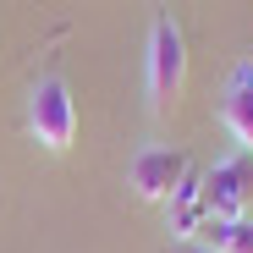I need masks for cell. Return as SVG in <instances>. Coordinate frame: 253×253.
<instances>
[{"instance_id":"cell-5","label":"cell","mask_w":253,"mask_h":253,"mask_svg":"<svg viewBox=\"0 0 253 253\" xmlns=\"http://www.w3.org/2000/svg\"><path fill=\"white\" fill-rule=\"evenodd\" d=\"M209 226V209H204V176L187 165V176L176 182V193L165 198V231H171L176 242H198Z\"/></svg>"},{"instance_id":"cell-7","label":"cell","mask_w":253,"mask_h":253,"mask_svg":"<svg viewBox=\"0 0 253 253\" xmlns=\"http://www.w3.org/2000/svg\"><path fill=\"white\" fill-rule=\"evenodd\" d=\"M204 242L215 253H253V220H209Z\"/></svg>"},{"instance_id":"cell-1","label":"cell","mask_w":253,"mask_h":253,"mask_svg":"<svg viewBox=\"0 0 253 253\" xmlns=\"http://www.w3.org/2000/svg\"><path fill=\"white\" fill-rule=\"evenodd\" d=\"M187 88V33L171 11H160L149 22V50H143V94L149 116H171Z\"/></svg>"},{"instance_id":"cell-8","label":"cell","mask_w":253,"mask_h":253,"mask_svg":"<svg viewBox=\"0 0 253 253\" xmlns=\"http://www.w3.org/2000/svg\"><path fill=\"white\" fill-rule=\"evenodd\" d=\"M176 253H215L209 242H176Z\"/></svg>"},{"instance_id":"cell-4","label":"cell","mask_w":253,"mask_h":253,"mask_svg":"<svg viewBox=\"0 0 253 253\" xmlns=\"http://www.w3.org/2000/svg\"><path fill=\"white\" fill-rule=\"evenodd\" d=\"M182 176H187V154L171 149V143H143L132 160H126V187H132V198H143V204H165Z\"/></svg>"},{"instance_id":"cell-2","label":"cell","mask_w":253,"mask_h":253,"mask_svg":"<svg viewBox=\"0 0 253 253\" xmlns=\"http://www.w3.org/2000/svg\"><path fill=\"white\" fill-rule=\"evenodd\" d=\"M28 132L50 154H66L77 143V99H72V83L61 72H44L28 88Z\"/></svg>"},{"instance_id":"cell-3","label":"cell","mask_w":253,"mask_h":253,"mask_svg":"<svg viewBox=\"0 0 253 253\" xmlns=\"http://www.w3.org/2000/svg\"><path fill=\"white\" fill-rule=\"evenodd\" d=\"M204 209H209V220H248V209H253V154L215 160L204 171Z\"/></svg>"},{"instance_id":"cell-6","label":"cell","mask_w":253,"mask_h":253,"mask_svg":"<svg viewBox=\"0 0 253 253\" xmlns=\"http://www.w3.org/2000/svg\"><path fill=\"white\" fill-rule=\"evenodd\" d=\"M220 121H226V132L237 138L242 154H253V61H242L226 83V94H220Z\"/></svg>"}]
</instances>
